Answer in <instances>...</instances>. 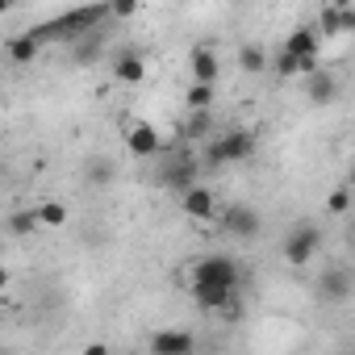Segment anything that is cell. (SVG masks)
<instances>
[{"instance_id": "4fadbf2b", "label": "cell", "mask_w": 355, "mask_h": 355, "mask_svg": "<svg viewBox=\"0 0 355 355\" xmlns=\"http://www.w3.org/2000/svg\"><path fill=\"white\" fill-rule=\"evenodd\" d=\"M214 134H218V113H214V109H209V113H189L184 125H180V142H184V146L209 142Z\"/></svg>"}, {"instance_id": "d4e9b609", "label": "cell", "mask_w": 355, "mask_h": 355, "mask_svg": "<svg viewBox=\"0 0 355 355\" xmlns=\"http://www.w3.org/2000/svg\"><path fill=\"white\" fill-rule=\"evenodd\" d=\"M272 67H276V71H280V76H301V63H297V59H293V55H284V51H280V55H276V63H272Z\"/></svg>"}, {"instance_id": "83f0119b", "label": "cell", "mask_w": 355, "mask_h": 355, "mask_svg": "<svg viewBox=\"0 0 355 355\" xmlns=\"http://www.w3.org/2000/svg\"><path fill=\"white\" fill-rule=\"evenodd\" d=\"M9 280H13V276H9V268H5V263H0V297H5V288H9Z\"/></svg>"}, {"instance_id": "6da1fadb", "label": "cell", "mask_w": 355, "mask_h": 355, "mask_svg": "<svg viewBox=\"0 0 355 355\" xmlns=\"http://www.w3.org/2000/svg\"><path fill=\"white\" fill-rule=\"evenodd\" d=\"M109 17V9L105 5H88V9H71V13H63V17H55V21H46V26H38V30H30V38L42 46V42H76V38H84V34H96L101 30V21Z\"/></svg>"}, {"instance_id": "cb8c5ba5", "label": "cell", "mask_w": 355, "mask_h": 355, "mask_svg": "<svg viewBox=\"0 0 355 355\" xmlns=\"http://www.w3.org/2000/svg\"><path fill=\"white\" fill-rule=\"evenodd\" d=\"M326 209H330V214H338V218H343V214H347V209H351V189H347V184H338V189H334V193H330V197H326Z\"/></svg>"}, {"instance_id": "4316f807", "label": "cell", "mask_w": 355, "mask_h": 355, "mask_svg": "<svg viewBox=\"0 0 355 355\" xmlns=\"http://www.w3.org/2000/svg\"><path fill=\"white\" fill-rule=\"evenodd\" d=\"M84 355H109V347H105V343H88Z\"/></svg>"}, {"instance_id": "ac0fdd59", "label": "cell", "mask_w": 355, "mask_h": 355, "mask_svg": "<svg viewBox=\"0 0 355 355\" xmlns=\"http://www.w3.org/2000/svg\"><path fill=\"white\" fill-rule=\"evenodd\" d=\"M67 51H71V63H80V67H84V63H96L101 51H105V34H101V30H96V34H84V38H76Z\"/></svg>"}, {"instance_id": "ffe728a7", "label": "cell", "mask_w": 355, "mask_h": 355, "mask_svg": "<svg viewBox=\"0 0 355 355\" xmlns=\"http://www.w3.org/2000/svg\"><path fill=\"white\" fill-rule=\"evenodd\" d=\"M5 51H9V59H13V63H17V67H30V63H34V59H38V51H42V46H38V42H34V38H30V34H13V38H9V46H5Z\"/></svg>"}, {"instance_id": "7402d4cb", "label": "cell", "mask_w": 355, "mask_h": 355, "mask_svg": "<svg viewBox=\"0 0 355 355\" xmlns=\"http://www.w3.org/2000/svg\"><path fill=\"white\" fill-rule=\"evenodd\" d=\"M42 226H38V214L34 209H13L9 214V234H17V239H30V234H38Z\"/></svg>"}, {"instance_id": "e0dca14e", "label": "cell", "mask_w": 355, "mask_h": 355, "mask_svg": "<svg viewBox=\"0 0 355 355\" xmlns=\"http://www.w3.org/2000/svg\"><path fill=\"white\" fill-rule=\"evenodd\" d=\"M113 76H117L121 84H142V80H146V59H142L138 51H125V55L113 59Z\"/></svg>"}, {"instance_id": "8fae6325", "label": "cell", "mask_w": 355, "mask_h": 355, "mask_svg": "<svg viewBox=\"0 0 355 355\" xmlns=\"http://www.w3.org/2000/svg\"><path fill=\"white\" fill-rule=\"evenodd\" d=\"M80 180H84L88 189H109V184L117 180V159H109V155H88L84 167H80Z\"/></svg>"}, {"instance_id": "f546056e", "label": "cell", "mask_w": 355, "mask_h": 355, "mask_svg": "<svg viewBox=\"0 0 355 355\" xmlns=\"http://www.w3.org/2000/svg\"><path fill=\"white\" fill-rule=\"evenodd\" d=\"M0 13H9V5H0Z\"/></svg>"}, {"instance_id": "d6986e66", "label": "cell", "mask_w": 355, "mask_h": 355, "mask_svg": "<svg viewBox=\"0 0 355 355\" xmlns=\"http://www.w3.org/2000/svg\"><path fill=\"white\" fill-rule=\"evenodd\" d=\"M268 67H272V59H268V51H263L259 42H243V46H239V71L259 76V71H268Z\"/></svg>"}, {"instance_id": "5b68a950", "label": "cell", "mask_w": 355, "mask_h": 355, "mask_svg": "<svg viewBox=\"0 0 355 355\" xmlns=\"http://www.w3.org/2000/svg\"><path fill=\"white\" fill-rule=\"evenodd\" d=\"M322 251V226L318 222H297L288 234H284V259L293 268H309Z\"/></svg>"}, {"instance_id": "7c38bea8", "label": "cell", "mask_w": 355, "mask_h": 355, "mask_svg": "<svg viewBox=\"0 0 355 355\" xmlns=\"http://www.w3.org/2000/svg\"><path fill=\"white\" fill-rule=\"evenodd\" d=\"M305 96H309V105H334L338 101V76L318 67L313 76H305Z\"/></svg>"}, {"instance_id": "3957f363", "label": "cell", "mask_w": 355, "mask_h": 355, "mask_svg": "<svg viewBox=\"0 0 355 355\" xmlns=\"http://www.w3.org/2000/svg\"><path fill=\"white\" fill-rule=\"evenodd\" d=\"M197 175H201V163H197V150L175 142L171 150H159V184L171 189V193H189L197 189Z\"/></svg>"}, {"instance_id": "2e32d148", "label": "cell", "mask_w": 355, "mask_h": 355, "mask_svg": "<svg viewBox=\"0 0 355 355\" xmlns=\"http://www.w3.org/2000/svg\"><path fill=\"white\" fill-rule=\"evenodd\" d=\"M284 55H293L297 63H318V34L313 30H293L288 42H284Z\"/></svg>"}, {"instance_id": "5bb4252c", "label": "cell", "mask_w": 355, "mask_h": 355, "mask_svg": "<svg viewBox=\"0 0 355 355\" xmlns=\"http://www.w3.org/2000/svg\"><path fill=\"white\" fill-rule=\"evenodd\" d=\"M193 301L201 305V309H230V305H239V288H222V284H193Z\"/></svg>"}, {"instance_id": "44dd1931", "label": "cell", "mask_w": 355, "mask_h": 355, "mask_svg": "<svg viewBox=\"0 0 355 355\" xmlns=\"http://www.w3.org/2000/svg\"><path fill=\"white\" fill-rule=\"evenodd\" d=\"M214 101H218V84H189V92H184L189 113H209Z\"/></svg>"}, {"instance_id": "8992f818", "label": "cell", "mask_w": 355, "mask_h": 355, "mask_svg": "<svg viewBox=\"0 0 355 355\" xmlns=\"http://www.w3.org/2000/svg\"><path fill=\"white\" fill-rule=\"evenodd\" d=\"M222 234H230V239H239V243L259 239V234H263V218H259V209H251V205H243V201L226 205V209H222Z\"/></svg>"}, {"instance_id": "30bf717a", "label": "cell", "mask_w": 355, "mask_h": 355, "mask_svg": "<svg viewBox=\"0 0 355 355\" xmlns=\"http://www.w3.org/2000/svg\"><path fill=\"white\" fill-rule=\"evenodd\" d=\"M189 76H193V84H218V76H222V55H218L214 46H197V51L189 55Z\"/></svg>"}, {"instance_id": "277c9868", "label": "cell", "mask_w": 355, "mask_h": 355, "mask_svg": "<svg viewBox=\"0 0 355 355\" xmlns=\"http://www.w3.org/2000/svg\"><path fill=\"white\" fill-rule=\"evenodd\" d=\"M243 268L234 255H201L197 263H189V284H222V288H239Z\"/></svg>"}, {"instance_id": "484cf974", "label": "cell", "mask_w": 355, "mask_h": 355, "mask_svg": "<svg viewBox=\"0 0 355 355\" xmlns=\"http://www.w3.org/2000/svg\"><path fill=\"white\" fill-rule=\"evenodd\" d=\"M138 5H130V0H117V5H109V17H134Z\"/></svg>"}, {"instance_id": "603a6c76", "label": "cell", "mask_w": 355, "mask_h": 355, "mask_svg": "<svg viewBox=\"0 0 355 355\" xmlns=\"http://www.w3.org/2000/svg\"><path fill=\"white\" fill-rule=\"evenodd\" d=\"M34 214H38V226H63L67 222V205L63 201H42Z\"/></svg>"}, {"instance_id": "7a4b0ae2", "label": "cell", "mask_w": 355, "mask_h": 355, "mask_svg": "<svg viewBox=\"0 0 355 355\" xmlns=\"http://www.w3.org/2000/svg\"><path fill=\"white\" fill-rule=\"evenodd\" d=\"M251 155H255V130L234 125V130H218L205 142V150L197 155V163H201V171H222L226 163H243Z\"/></svg>"}, {"instance_id": "ba28073f", "label": "cell", "mask_w": 355, "mask_h": 355, "mask_svg": "<svg viewBox=\"0 0 355 355\" xmlns=\"http://www.w3.org/2000/svg\"><path fill=\"white\" fill-rule=\"evenodd\" d=\"M150 355H197V334L189 330H155Z\"/></svg>"}, {"instance_id": "9c48e42d", "label": "cell", "mask_w": 355, "mask_h": 355, "mask_svg": "<svg viewBox=\"0 0 355 355\" xmlns=\"http://www.w3.org/2000/svg\"><path fill=\"white\" fill-rule=\"evenodd\" d=\"M125 146H130L134 159H155V155L163 150V138H159V130H155L150 121H134L130 134H125Z\"/></svg>"}, {"instance_id": "9a60e30c", "label": "cell", "mask_w": 355, "mask_h": 355, "mask_svg": "<svg viewBox=\"0 0 355 355\" xmlns=\"http://www.w3.org/2000/svg\"><path fill=\"white\" fill-rule=\"evenodd\" d=\"M180 205H184V214H189V218H197V222H209V218L218 214V197H214L205 184L189 189V193L180 197Z\"/></svg>"}, {"instance_id": "52a82bcc", "label": "cell", "mask_w": 355, "mask_h": 355, "mask_svg": "<svg viewBox=\"0 0 355 355\" xmlns=\"http://www.w3.org/2000/svg\"><path fill=\"white\" fill-rule=\"evenodd\" d=\"M313 293H318V301H322V305H347V301H351V272H347L343 263L322 268V272H318Z\"/></svg>"}, {"instance_id": "f1b7e54d", "label": "cell", "mask_w": 355, "mask_h": 355, "mask_svg": "<svg viewBox=\"0 0 355 355\" xmlns=\"http://www.w3.org/2000/svg\"><path fill=\"white\" fill-rule=\"evenodd\" d=\"M0 355H17V351H9V347H0Z\"/></svg>"}]
</instances>
